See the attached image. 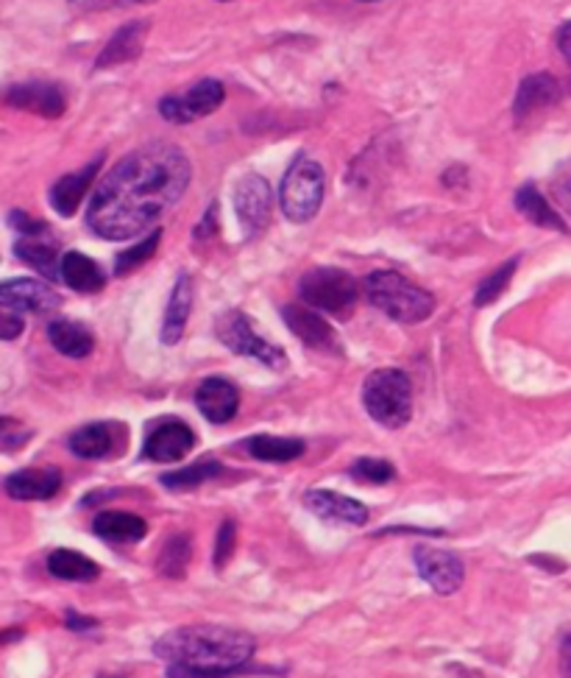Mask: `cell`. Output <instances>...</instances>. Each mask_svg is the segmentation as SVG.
<instances>
[{
	"mask_svg": "<svg viewBox=\"0 0 571 678\" xmlns=\"http://www.w3.org/2000/svg\"><path fill=\"white\" fill-rule=\"evenodd\" d=\"M190 163L170 143H150L114 165L98 185L87 224L107 241H128L154 226L190 185Z\"/></svg>",
	"mask_w": 571,
	"mask_h": 678,
	"instance_id": "obj_1",
	"label": "cell"
},
{
	"mask_svg": "<svg viewBox=\"0 0 571 678\" xmlns=\"http://www.w3.org/2000/svg\"><path fill=\"white\" fill-rule=\"evenodd\" d=\"M257 642L226 625H181L154 642L168 678H235L246 673Z\"/></svg>",
	"mask_w": 571,
	"mask_h": 678,
	"instance_id": "obj_2",
	"label": "cell"
},
{
	"mask_svg": "<svg viewBox=\"0 0 571 678\" xmlns=\"http://www.w3.org/2000/svg\"><path fill=\"white\" fill-rule=\"evenodd\" d=\"M366 297L373 308L399 324L427 321L435 310V297L396 271H377L366 279Z\"/></svg>",
	"mask_w": 571,
	"mask_h": 678,
	"instance_id": "obj_3",
	"label": "cell"
},
{
	"mask_svg": "<svg viewBox=\"0 0 571 678\" xmlns=\"http://www.w3.org/2000/svg\"><path fill=\"white\" fill-rule=\"evenodd\" d=\"M368 416L388 431H399L413 416V382L399 369H377L362 382Z\"/></svg>",
	"mask_w": 571,
	"mask_h": 678,
	"instance_id": "obj_4",
	"label": "cell"
},
{
	"mask_svg": "<svg viewBox=\"0 0 571 678\" xmlns=\"http://www.w3.org/2000/svg\"><path fill=\"white\" fill-rule=\"evenodd\" d=\"M324 168L307 154H299L293 165L288 168L282 179V190H279V201H282V212L293 224H307L315 219V212L321 210L324 201Z\"/></svg>",
	"mask_w": 571,
	"mask_h": 678,
	"instance_id": "obj_5",
	"label": "cell"
},
{
	"mask_svg": "<svg viewBox=\"0 0 571 678\" xmlns=\"http://www.w3.org/2000/svg\"><path fill=\"white\" fill-rule=\"evenodd\" d=\"M301 299L313 310L329 315H349L357 302V282L340 268H313L301 277Z\"/></svg>",
	"mask_w": 571,
	"mask_h": 678,
	"instance_id": "obj_6",
	"label": "cell"
},
{
	"mask_svg": "<svg viewBox=\"0 0 571 678\" xmlns=\"http://www.w3.org/2000/svg\"><path fill=\"white\" fill-rule=\"evenodd\" d=\"M217 338L235 352V355H246V358H257L259 364L271 366V369H284L288 366V355L271 341L259 338L251 327V319L240 310H228L217 319Z\"/></svg>",
	"mask_w": 571,
	"mask_h": 678,
	"instance_id": "obj_7",
	"label": "cell"
},
{
	"mask_svg": "<svg viewBox=\"0 0 571 678\" xmlns=\"http://www.w3.org/2000/svg\"><path fill=\"white\" fill-rule=\"evenodd\" d=\"M223 98H226V90H223L221 81L204 79L187 92V96L163 98V101H159V115L168 123H190L195 121V118L212 115L223 103Z\"/></svg>",
	"mask_w": 571,
	"mask_h": 678,
	"instance_id": "obj_8",
	"label": "cell"
},
{
	"mask_svg": "<svg viewBox=\"0 0 571 678\" xmlns=\"http://www.w3.org/2000/svg\"><path fill=\"white\" fill-rule=\"evenodd\" d=\"M413 558L415 567H418V576L438 594H455L457 589L463 587L466 567L457 553L435 551V547H418V551L413 553Z\"/></svg>",
	"mask_w": 571,
	"mask_h": 678,
	"instance_id": "obj_9",
	"label": "cell"
},
{
	"mask_svg": "<svg viewBox=\"0 0 571 678\" xmlns=\"http://www.w3.org/2000/svg\"><path fill=\"white\" fill-rule=\"evenodd\" d=\"M195 433L190 424L179 422V419H165L154 431L148 433L143 447L145 460H157V464H173L184 455L193 453Z\"/></svg>",
	"mask_w": 571,
	"mask_h": 678,
	"instance_id": "obj_10",
	"label": "cell"
},
{
	"mask_svg": "<svg viewBox=\"0 0 571 678\" xmlns=\"http://www.w3.org/2000/svg\"><path fill=\"white\" fill-rule=\"evenodd\" d=\"M235 207H237V215H240V224H243V230H246V235H257L259 230L268 226V221H271L273 196L262 176L251 174V176H246V179H240L237 193H235Z\"/></svg>",
	"mask_w": 571,
	"mask_h": 678,
	"instance_id": "obj_11",
	"label": "cell"
},
{
	"mask_svg": "<svg viewBox=\"0 0 571 678\" xmlns=\"http://www.w3.org/2000/svg\"><path fill=\"white\" fill-rule=\"evenodd\" d=\"M59 293L40 279H9L0 282V308L20 313H51L59 308Z\"/></svg>",
	"mask_w": 571,
	"mask_h": 678,
	"instance_id": "obj_12",
	"label": "cell"
},
{
	"mask_svg": "<svg viewBox=\"0 0 571 678\" xmlns=\"http://www.w3.org/2000/svg\"><path fill=\"white\" fill-rule=\"evenodd\" d=\"M282 319L288 321V327L299 341L321 352H340L335 330L315 313L313 308H301V304H288L282 308Z\"/></svg>",
	"mask_w": 571,
	"mask_h": 678,
	"instance_id": "obj_13",
	"label": "cell"
},
{
	"mask_svg": "<svg viewBox=\"0 0 571 678\" xmlns=\"http://www.w3.org/2000/svg\"><path fill=\"white\" fill-rule=\"evenodd\" d=\"M307 509L315 516L326 522H340V525H366L368 522V509L362 503H357L355 497L337 494L329 489H313L304 497Z\"/></svg>",
	"mask_w": 571,
	"mask_h": 678,
	"instance_id": "obj_14",
	"label": "cell"
},
{
	"mask_svg": "<svg viewBox=\"0 0 571 678\" xmlns=\"http://www.w3.org/2000/svg\"><path fill=\"white\" fill-rule=\"evenodd\" d=\"M195 405L212 424H226L235 419L237 408H240V394L223 377H206L195 391Z\"/></svg>",
	"mask_w": 571,
	"mask_h": 678,
	"instance_id": "obj_15",
	"label": "cell"
},
{
	"mask_svg": "<svg viewBox=\"0 0 571 678\" xmlns=\"http://www.w3.org/2000/svg\"><path fill=\"white\" fill-rule=\"evenodd\" d=\"M7 103L18 107V110L34 112L43 118H61L65 115V96L59 87L43 85V81H31V85H14L7 92Z\"/></svg>",
	"mask_w": 571,
	"mask_h": 678,
	"instance_id": "obj_16",
	"label": "cell"
},
{
	"mask_svg": "<svg viewBox=\"0 0 571 678\" xmlns=\"http://www.w3.org/2000/svg\"><path fill=\"white\" fill-rule=\"evenodd\" d=\"M59 489L61 473L54 467L20 469L7 478V491L14 500H51Z\"/></svg>",
	"mask_w": 571,
	"mask_h": 678,
	"instance_id": "obj_17",
	"label": "cell"
},
{
	"mask_svg": "<svg viewBox=\"0 0 571 678\" xmlns=\"http://www.w3.org/2000/svg\"><path fill=\"white\" fill-rule=\"evenodd\" d=\"M560 96H563V90H560L555 76L549 74L529 76V79H524L522 87H518L516 101H513V115H516V121H522V118L533 115V112L544 110V107L558 103Z\"/></svg>",
	"mask_w": 571,
	"mask_h": 678,
	"instance_id": "obj_18",
	"label": "cell"
},
{
	"mask_svg": "<svg viewBox=\"0 0 571 678\" xmlns=\"http://www.w3.org/2000/svg\"><path fill=\"white\" fill-rule=\"evenodd\" d=\"M103 159H92L87 168H81L79 174H70V176H61L59 182L51 188V204H54V210L59 212V215H72V212L79 210V204L85 201L87 190H90V185L96 182L98 170H101Z\"/></svg>",
	"mask_w": 571,
	"mask_h": 678,
	"instance_id": "obj_19",
	"label": "cell"
},
{
	"mask_svg": "<svg viewBox=\"0 0 571 678\" xmlns=\"http://www.w3.org/2000/svg\"><path fill=\"white\" fill-rule=\"evenodd\" d=\"M145 34H148V23H145V20H137V23L123 25V29L117 31L112 40H109L107 48L101 51V56H98V62H96L98 70L126 65V62L137 59V56L143 54Z\"/></svg>",
	"mask_w": 571,
	"mask_h": 678,
	"instance_id": "obj_20",
	"label": "cell"
},
{
	"mask_svg": "<svg viewBox=\"0 0 571 678\" xmlns=\"http://www.w3.org/2000/svg\"><path fill=\"white\" fill-rule=\"evenodd\" d=\"M114 431H117V427H114V424H109V422L87 424V427H81V431L72 433L70 442H67V447L79 455V458H87V460L112 458V455L121 449V444H117V436H114Z\"/></svg>",
	"mask_w": 571,
	"mask_h": 678,
	"instance_id": "obj_21",
	"label": "cell"
},
{
	"mask_svg": "<svg viewBox=\"0 0 571 678\" xmlns=\"http://www.w3.org/2000/svg\"><path fill=\"white\" fill-rule=\"evenodd\" d=\"M190 310H193V279L181 274L173 285V293H170V304L165 310V324H163V344L173 346L179 344L181 335H184L187 319H190Z\"/></svg>",
	"mask_w": 571,
	"mask_h": 678,
	"instance_id": "obj_22",
	"label": "cell"
},
{
	"mask_svg": "<svg viewBox=\"0 0 571 678\" xmlns=\"http://www.w3.org/2000/svg\"><path fill=\"white\" fill-rule=\"evenodd\" d=\"M59 277L70 285L72 291L79 293H98L107 282L103 271L98 268L96 260H90L81 252H67L59 260Z\"/></svg>",
	"mask_w": 571,
	"mask_h": 678,
	"instance_id": "obj_23",
	"label": "cell"
},
{
	"mask_svg": "<svg viewBox=\"0 0 571 678\" xmlns=\"http://www.w3.org/2000/svg\"><path fill=\"white\" fill-rule=\"evenodd\" d=\"M92 527L107 542H139L148 533L143 516L128 514V511H103L96 516Z\"/></svg>",
	"mask_w": 571,
	"mask_h": 678,
	"instance_id": "obj_24",
	"label": "cell"
},
{
	"mask_svg": "<svg viewBox=\"0 0 571 678\" xmlns=\"http://www.w3.org/2000/svg\"><path fill=\"white\" fill-rule=\"evenodd\" d=\"M48 338L51 344L56 346V352L67 355V358H87L96 346L92 341V333L79 324V321H54L48 327Z\"/></svg>",
	"mask_w": 571,
	"mask_h": 678,
	"instance_id": "obj_25",
	"label": "cell"
},
{
	"mask_svg": "<svg viewBox=\"0 0 571 678\" xmlns=\"http://www.w3.org/2000/svg\"><path fill=\"white\" fill-rule=\"evenodd\" d=\"M516 210L522 212L524 219L529 221V224L544 226V230H555V232H569V226H566V221L560 219L558 212L549 207V201L544 199L541 193H538L536 185H524L522 190L516 193Z\"/></svg>",
	"mask_w": 571,
	"mask_h": 678,
	"instance_id": "obj_26",
	"label": "cell"
},
{
	"mask_svg": "<svg viewBox=\"0 0 571 678\" xmlns=\"http://www.w3.org/2000/svg\"><path fill=\"white\" fill-rule=\"evenodd\" d=\"M48 573L54 578H61V581H96L101 576V567L92 558H87L85 553L59 547L48 556Z\"/></svg>",
	"mask_w": 571,
	"mask_h": 678,
	"instance_id": "obj_27",
	"label": "cell"
},
{
	"mask_svg": "<svg viewBox=\"0 0 571 678\" xmlns=\"http://www.w3.org/2000/svg\"><path fill=\"white\" fill-rule=\"evenodd\" d=\"M246 449L251 453V458L268 460V464H288L304 455L307 444L301 438H282V436H254L248 438Z\"/></svg>",
	"mask_w": 571,
	"mask_h": 678,
	"instance_id": "obj_28",
	"label": "cell"
},
{
	"mask_svg": "<svg viewBox=\"0 0 571 678\" xmlns=\"http://www.w3.org/2000/svg\"><path fill=\"white\" fill-rule=\"evenodd\" d=\"M14 255L23 263H29L31 268L43 274V277L56 279L59 277V263H56V246L54 243H45L40 237H20L14 243Z\"/></svg>",
	"mask_w": 571,
	"mask_h": 678,
	"instance_id": "obj_29",
	"label": "cell"
},
{
	"mask_svg": "<svg viewBox=\"0 0 571 678\" xmlns=\"http://www.w3.org/2000/svg\"><path fill=\"white\" fill-rule=\"evenodd\" d=\"M193 558V540L187 533H176L163 545V553L157 558V569L165 578H181L187 564Z\"/></svg>",
	"mask_w": 571,
	"mask_h": 678,
	"instance_id": "obj_30",
	"label": "cell"
},
{
	"mask_svg": "<svg viewBox=\"0 0 571 678\" xmlns=\"http://www.w3.org/2000/svg\"><path fill=\"white\" fill-rule=\"evenodd\" d=\"M223 467L217 464V460H199V464H193V467H184V469H176V473L163 475V486L170 491H187V489H195V486L206 484V480L212 478H221Z\"/></svg>",
	"mask_w": 571,
	"mask_h": 678,
	"instance_id": "obj_31",
	"label": "cell"
},
{
	"mask_svg": "<svg viewBox=\"0 0 571 678\" xmlns=\"http://www.w3.org/2000/svg\"><path fill=\"white\" fill-rule=\"evenodd\" d=\"M159 241H163V232L154 230L148 237H145V241L134 243L132 248H126L123 255H117V263H114V274H117V277H126V274H132L134 268L143 266L148 257H154V252L159 248Z\"/></svg>",
	"mask_w": 571,
	"mask_h": 678,
	"instance_id": "obj_32",
	"label": "cell"
},
{
	"mask_svg": "<svg viewBox=\"0 0 571 678\" xmlns=\"http://www.w3.org/2000/svg\"><path fill=\"white\" fill-rule=\"evenodd\" d=\"M516 266H518V257H513V260L502 263V266L496 268V271H493L491 277H488L485 282L480 285V288H477V297H474L477 308H485V304H493V302H496V299L502 297V293H505V288H507V285H511V279H513V274H516Z\"/></svg>",
	"mask_w": 571,
	"mask_h": 678,
	"instance_id": "obj_33",
	"label": "cell"
},
{
	"mask_svg": "<svg viewBox=\"0 0 571 678\" xmlns=\"http://www.w3.org/2000/svg\"><path fill=\"white\" fill-rule=\"evenodd\" d=\"M349 475L355 480H360V484H391L393 478H396V469H393L391 460L385 458H360L351 464Z\"/></svg>",
	"mask_w": 571,
	"mask_h": 678,
	"instance_id": "obj_34",
	"label": "cell"
},
{
	"mask_svg": "<svg viewBox=\"0 0 571 678\" xmlns=\"http://www.w3.org/2000/svg\"><path fill=\"white\" fill-rule=\"evenodd\" d=\"M235 542H237V525L232 520H226L217 531V542H215V567L223 569L235 553Z\"/></svg>",
	"mask_w": 571,
	"mask_h": 678,
	"instance_id": "obj_35",
	"label": "cell"
},
{
	"mask_svg": "<svg viewBox=\"0 0 571 678\" xmlns=\"http://www.w3.org/2000/svg\"><path fill=\"white\" fill-rule=\"evenodd\" d=\"M139 3H154V0H70L76 12H107V9L139 7Z\"/></svg>",
	"mask_w": 571,
	"mask_h": 678,
	"instance_id": "obj_36",
	"label": "cell"
},
{
	"mask_svg": "<svg viewBox=\"0 0 571 678\" xmlns=\"http://www.w3.org/2000/svg\"><path fill=\"white\" fill-rule=\"evenodd\" d=\"M552 196L566 212H571V163H566L563 168L555 174L552 179Z\"/></svg>",
	"mask_w": 571,
	"mask_h": 678,
	"instance_id": "obj_37",
	"label": "cell"
},
{
	"mask_svg": "<svg viewBox=\"0 0 571 678\" xmlns=\"http://www.w3.org/2000/svg\"><path fill=\"white\" fill-rule=\"evenodd\" d=\"M23 319L18 313H9V310H0V338L3 341H14L20 338L23 333Z\"/></svg>",
	"mask_w": 571,
	"mask_h": 678,
	"instance_id": "obj_38",
	"label": "cell"
},
{
	"mask_svg": "<svg viewBox=\"0 0 571 678\" xmlns=\"http://www.w3.org/2000/svg\"><path fill=\"white\" fill-rule=\"evenodd\" d=\"M12 226L23 232L25 237H36V235H43V232H48V226H45L43 221L29 219L25 212H12Z\"/></svg>",
	"mask_w": 571,
	"mask_h": 678,
	"instance_id": "obj_39",
	"label": "cell"
},
{
	"mask_svg": "<svg viewBox=\"0 0 571 678\" xmlns=\"http://www.w3.org/2000/svg\"><path fill=\"white\" fill-rule=\"evenodd\" d=\"M560 676L571 678V634L560 640Z\"/></svg>",
	"mask_w": 571,
	"mask_h": 678,
	"instance_id": "obj_40",
	"label": "cell"
},
{
	"mask_svg": "<svg viewBox=\"0 0 571 678\" xmlns=\"http://www.w3.org/2000/svg\"><path fill=\"white\" fill-rule=\"evenodd\" d=\"M558 48H560V54L566 56V62H571V23L560 25V31H558Z\"/></svg>",
	"mask_w": 571,
	"mask_h": 678,
	"instance_id": "obj_41",
	"label": "cell"
},
{
	"mask_svg": "<svg viewBox=\"0 0 571 678\" xmlns=\"http://www.w3.org/2000/svg\"><path fill=\"white\" fill-rule=\"evenodd\" d=\"M215 210H217V207L212 204L210 210H206V219H204V224H201L199 230H195V237H199V241H204V237H210L212 232H215V226H217V224H215Z\"/></svg>",
	"mask_w": 571,
	"mask_h": 678,
	"instance_id": "obj_42",
	"label": "cell"
},
{
	"mask_svg": "<svg viewBox=\"0 0 571 678\" xmlns=\"http://www.w3.org/2000/svg\"><path fill=\"white\" fill-rule=\"evenodd\" d=\"M67 625H70V629H96V620H85V618H79V614L76 612H67Z\"/></svg>",
	"mask_w": 571,
	"mask_h": 678,
	"instance_id": "obj_43",
	"label": "cell"
},
{
	"mask_svg": "<svg viewBox=\"0 0 571 678\" xmlns=\"http://www.w3.org/2000/svg\"><path fill=\"white\" fill-rule=\"evenodd\" d=\"M7 427H12V419L0 416V431H7Z\"/></svg>",
	"mask_w": 571,
	"mask_h": 678,
	"instance_id": "obj_44",
	"label": "cell"
},
{
	"mask_svg": "<svg viewBox=\"0 0 571 678\" xmlns=\"http://www.w3.org/2000/svg\"><path fill=\"white\" fill-rule=\"evenodd\" d=\"M362 3H371V0H362Z\"/></svg>",
	"mask_w": 571,
	"mask_h": 678,
	"instance_id": "obj_45",
	"label": "cell"
}]
</instances>
